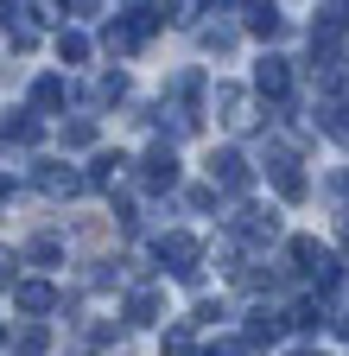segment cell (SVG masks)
<instances>
[{"label":"cell","mask_w":349,"mask_h":356,"mask_svg":"<svg viewBox=\"0 0 349 356\" xmlns=\"http://www.w3.org/2000/svg\"><path fill=\"white\" fill-rule=\"evenodd\" d=\"M248 32L273 38V32H280V7H248Z\"/></svg>","instance_id":"cell-19"},{"label":"cell","mask_w":349,"mask_h":356,"mask_svg":"<svg viewBox=\"0 0 349 356\" xmlns=\"http://www.w3.org/2000/svg\"><path fill=\"white\" fill-rule=\"evenodd\" d=\"M58 51H64V64H83V58H90V38H83V32H64Z\"/></svg>","instance_id":"cell-21"},{"label":"cell","mask_w":349,"mask_h":356,"mask_svg":"<svg viewBox=\"0 0 349 356\" xmlns=\"http://www.w3.org/2000/svg\"><path fill=\"white\" fill-rule=\"evenodd\" d=\"M159 26H165V7H134V32L140 38H153Z\"/></svg>","instance_id":"cell-20"},{"label":"cell","mask_w":349,"mask_h":356,"mask_svg":"<svg viewBox=\"0 0 349 356\" xmlns=\"http://www.w3.org/2000/svg\"><path fill=\"white\" fill-rule=\"evenodd\" d=\"M13 267H19V261H13L7 248H0V286H19V280H13Z\"/></svg>","instance_id":"cell-27"},{"label":"cell","mask_w":349,"mask_h":356,"mask_svg":"<svg viewBox=\"0 0 349 356\" xmlns=\"http://www.w3.org/2000/svg\"><path fill=\"white\" fill-rule=\"evenodd\" d=\"M0 134L19 140V147H32V140H38V121H32V115H7V121H0Z\"/></svg>","instance_id":"cell-18"},{"label":"cell","mask_w":349,"mask_h":356,"mask_svg":"<svg viewBox=\"0 0 349 356\" xmlns=\"http://www.w3.org/2000/svg\"><path fill=\"white\" fill-rule=\"evenodd\" d=\"M165 356H191V331H165Z\"/></svg>","instance_id":"cell-25"},{"label":"cell","mask_w":349,"mask_h":356,"mask_svg":"<svg viewBox=\"0 0 349 356\" xmlns=\"http://www.w3.org/2000/svg\"><path fill=\"white\" fill-rule=\"evenodd\" d=\"M343 236H349V216H343Z\"/></svg>","instance_id":"cell-33"},{"label":"cell","mask_w":349,"mask_h":356,"mask_svg":"<svg viewBox=\"0 0 349 356\" xmlns=\"http://www.w3.org/2000/svg\"><path fill=\"white\" fill-rule=\"evenodd\" d=\"M210 185H223V191H248V159H241L235 147L210 153Z\"/></svg>","instance_id":"cell-2"},{"label":"cell","mask_w":349,"mask_h":356,"mask_svg":"<svg viewBox=\"0 0 349 356\" xmlns=\"http://www.w3.org/2000/svg\"><path fill=\"white\" fill-rule=\"evenodd\" d=\"M159 318V293H134L127 299V325H153Z\"/></svg>","instance_id":"cell-17"},{"label":"cell","mask_w":349,"mask_h":356,"mask_svg":"<svg viewBox=\"0 0 349 356\" xmlns=\"http://www.w3.org/2000/svg\"><path fill=\"white\" fill-rule=\"evenodd\" d=\"M13 305L38 318V312H51V305H58V286H51V280H19V286H13Z\"/></svg>","instance_id":"cell-5"},{"label":"cell","mask_w":349,"mask_h":356,"mask_svg":"<svg viewBox=\"0 0 349 356\" xmlns=\"http://www.w3.org/2000/svg\"><path fill=\"white\" fill-rule=\"evenodd\" d=\"M280 331H286V318H280V312H267V305H260L254 318H248V343H273Z\"/></svg>","instance_id":"cell-11"},{"label":"cell","mask_w":349,"mask_h":356,"mask_svg":"<svg viewBox=\"0 0 349 356\" xmlns=\"http://www.w3.org/2000/svg\"><path fill=\"white\" fill-rule=\"evenodd\" d=\"M203 356H241V343H235V337H223V343H210Z\"/></svg>","instance_id":"cell-28"},{"label":"cell","mask_w":349,"mask_h":356,"mask_svg":"<svg viewBox=\"0 0 349 356\" xmlns=\"http://www.w3.org/2000/svg\"><path fill=\"white\" fill-rule=\"evenodd\" d=\"M45 350H51V331H45V325H26V331L13 337V356H45Z\"/></svg>","instance_id":"cell-14"},{"label":"cell","mask_w":349,"mask_h":356,"mask_svg":"<svg viewBox=\"0 0 349 356\" xmlns=\"http://www.w3.org/2000/svg\"><path fill=\"white\" fill-rule=\"evenodd\" d=\"M337 325H343V337H349V312H343V318H337Z\"/></svg>","instance_id":"cell-29"},{"label":"cell","mask_w":349,"mask_h":356,"mask_svg":"<svg viewBox=\"0 0 349 356\" xmlns=\"http://www.w3.org/2000/svg\"><path fill=\"white\" fill-rule=\"evenodd\" d=\"M121 165H127L121 153H102V159L90 165V185H96V191H114V185H121Z\"/></svg>","instance_id":"cell-12"},{"label":"cell","mask_w":349,"mask_h":356,"mask_svg":"<svg viewBox=\"0 0 349 356\" xmlns=\"http://www.w3.org/2000/svg\"><path fill=\"white\" fill-rule=\"evenodd\" d=\"M38 185H45L51 197H70V191H83V178H76L70 165H51V159H45V165H38Z\"/></svg>","instance_id":"cell-10"},{"label":"cell","mask_w":349,"mask_h":356,"mask_svg":"<svg viewBox=\"0 0 349 356\" xmlns=\"http://www.w3.org/2000/svg\"><path fill=\"white\" fill-rule=\"evenodd\" d=\"M58 254H64L58 236H32V261H58Z\"/></svg>","instance_id":"cell-24"},{"label":"cell","mask_w":349,"mask_h":356,"mask_svg":"<svg viewBox=\"0 0 349 356\" xmlns=\"http://www.w3.org/2000/svg\"><path fill=\"white\" fill-rule=\"evenodd\" d=\"M0 343H13V337H7V325H0Z\"/></svg>","instance_id":"cell-31"},{"label":"cell","mask_w":349,"mask_h":356,"mask_svg":"<svg viewBox=\"0 0 349 356\" xmlns=\"http://www.w3.org/2000/svg\"><path fill=\"white\" fill-rule=\"evenodd\" d=\"M32 108H64V76H38L32 83Z\"/></svg>","instance_id":"cell-15"},{"label":"cell","mask_w":349,"mask_h":356,"mask_svg":"<svg viewBox=\"0 0 349 356\" xmlns=\"http://www.w3.org/2000/svg\"><path fill=\"white\" fill-rule=\"evenodd\" d=\"M96 96H102V102H121V96H127V76H121V70L96 76Z\"/></svg>","instance_id":"cell-22"},{"label":"cell","mask_w":349,"mask_h":356,"mask_svg":"<svg viewBox=\"0 0 349 356\" xmlns=\"http://www.w3.org/2000/svg\"><path fill=\"white\" fill-rule=\"evenodd\" d=\"M216 108H223V121H229V127H254V108H248V96H241L235 83L216 89Z\"/></svg>","instance_id":"cell-7"},{"label":"cell","mask_w":349,"mask_h":356,"mask_svg":"<svg viewBox=\"0 0 349 356\" xmlns=\"http://www.w3.org/2000/svg\"><path fill=\"white\" fill-rule=\"evenodd\" d=\"M298 356H312V350H298Z\"/></svg>","instance_id":"cell-34"},{"label":"cell","mask_w":349,"mask_h":356,"mask_svg":"<svg viewBox=\"0 0 349 356\" xmlns=\"http://www.w3.org/2000/svg\"><path fill=\"white\" fill-rule=\"evenodd\" d=\"M229 229H235V236H248V242H267V236L280 229V216H273V210H254V204H248V210H235V216H229Z\"/></svg>","instance_id":"cell-4"},{"label":"cell","mask_w":349,"mask_h":356,"mask_svg":"<svg viewBox=\"0 0 349 356\" xmlns=\"http://www.w3.org/2000/svg\"><path fill=\"white\" fill-rule=\"evenodd\" d=\"M90 140H96V121H90V115L64 127V147H90Z\"/></svg>","instance_id":"cell-23"},{"label":"cell","mask_w":349,"mask_h":356,"mask_svg":"<svg viewBox=\"0 0 349 356\" xmlns=\"http://www.w3.org/2000/svg\"><path fill=\"white\" fill-rule=\"evenodd\" d=\"M337 185H343V191H349V172H343V178H337Z\"/></svg>","instance_id":"cell-32"},{"label":"cell","mask_w":349,"mask_h":356,"mask_svg":"<svg viewBox=\"0 0 349 356\" xmlns=\"http://www.w3.org/2000/svg\"><path fill=\"white\" fill-rule=\"evenodd\" d=\"M267 172H273V185H280V197H286V204H298L305 191H312V185H305V172H298V165H292L286 153H280V159H273Z\"/></svg>","instance_id":"cell-8"},{"label":"cell","mask_w":349,"mask_h":356,"mask_svg":"<svg viewBox=\"0 0 349 356\" xmlns=\"http://www.w3.org/2000/svg\"><path fill=\"white\" fill-rule=\"evenodd\" d=\"M254 83H260V96H286V89H292V70H286V58H260Z\"/></svg>","instance_id":"cell-9"},{"label":"cell","mask_w":349,"mask_h":356,"mask_svg":"<svg viewBox=\"0 0 349 356\" xmlns=\"http://www.w3.org/2000/svg\"><path fill=\"white\" fill-rule=\"evenodd\" d=\"M140 172H146V185H159V191L178 185V159H171V147H153V153L140 159Z\"/></svg>","instance_id":"cell-6"},{"label":"cell","mask_w":349,"mask_h":356,"mask_svg":"<svg viewBox=\"0 0 349 356\" xmlns=\"http://www.w3.org/2000/svg\"><path fill=\"white\" fill-rule=\"evenodd\" d=\"M0 197H7V172H0Z\"/></svg>","instance_id":"cell-30"},{"label":"cell","mask_w":349,"mask_h":356,"mask_svg":"<svg viewBox=\"0 0 349 356\" xmlns=\"http://www.w3.org/2000/svg\"><path fill=\"white\" fill-rule=\"evenodd\" d=\"M159 261H171V274L197 280V242L191 236H159Z\"/></svg>","instance_id":"cell-3"},{"label":"cell","mask_w":349,"mask_h":356,"mask_svg":"<svg viewBox=\"0 0 349 356\" xmlns=\"http://www.w3.org/2000/svg\"><path fill=\"white\" fill-rule=\"evenodd\" d=\"M102 44H108V51H114V58H127V51H134V44H140V32H134V19H114V26L102 32Z\"/></svg>","instance_id":"cell-13"},{"label":"cell","mask_w":349,"mask_h":356,"mask_svg":"<svg viewBox=\"0 0 349 356\" xmlns=\"http://www.w3.org/2000/svg\"><path fill=\"white\" fill-rule=\"evenodd\" d=\"M318 121H324L330 140H349V108H343V102H324V108H318Z\"/></svg>","instance_id":"cell-16"},{"label":"cell","mask_w":349,"mask_h":356,"mask_svg":"<svg viewBox=\"0 0 349 356\" xmlns=\"http://www.w3.org/2000/svg\"><path fill=\"white\" fill-rule=\"evenodd\" d=\"M229 38H235L229 26H210V32H203V44H210V51H229Z\"/></svg>","instance_id":"cell-26"},{"label":"cell","mask_w":349,"mask_h":356,"mask_svg":"<svg viewBox=\"0 0 349 356\" xmlns=\"http://www.w3.org/2000/svg\"><path fill=\"white\" fill-rule=\"evenodd\" d=\"M292 261H298V274H312L318 286H337V261H330V248H318L312 236L292 242Z\"/></svg>","instance_id":"cell-1"}]
</instances>
